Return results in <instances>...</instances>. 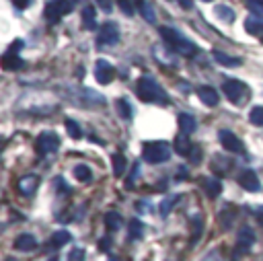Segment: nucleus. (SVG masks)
Listing matches in <instances>:
<instances>
[{
  "label": "nucleus",
  "mask_w": 263,
  "mask_h": 261,
  "mask_svg": "<svg viewBox=\"0 0 263 261\" xmlns=\"http://www.w3.org/2000/svg\"><path fill=\"white\" fill-rule=\"evenodd\" d=\"M136 93H138L140 99L146 101V103H156V105H169V95L161 89V84L156 82L154 78H150V76L138 78Z\"/></svg>",
  "instance_id": "f257e3e1"
},
{
  "label": "nucleus",
  "mask_w": 263,
  "mask_h": 261,
  "mask_svg": "<svg viewBox=\"0 0 263 261\" xmlns=\"http://www.w3.org/2000/svg\"><path fill=\"white\" fill-rule=\"evenodd\" d=\"M142 156L150 165H161L171 159V144L167 142H146L142 148Z\"/></svg>",
  "instance_id": "f03ea898"
},
{
  "label": "nucleus",
  "mask_w": 263,
  "mask_h": 261,
  "mask_svg": "<svg viewBox=\"0 0 263 261\" xmlns=\"http://www.w3.org/2000/svg\"><path fill=\"white\" fill-rule=\"evenodd\" d=\"M222 91H224L226 97H229L231 103H235V105H243V103L249 99V86L243 80H237V78L226 80L222 84Z\"/></svg>",
  "instance_id": "7ed1b4c3"
},
{
  "label": "nucleus",
  "mask_w": 263,
  "mask_h": 261,
  "mask_svg": "<svg viewBox=\"0 0 263 261\" xmlns=\"http://www.w3.org/2000/svg\"><path fill=\"white\" fill-rule=\"evenodd\" d=\"M253 243H255V233L249 229V226L241 229L239 237H237V243H235V259L243 257L245 253H249V249L253 247Z\"/></svg>",
  "instance_id": "20e7f679"
},
{
  "label": "nucleus",
  "mask_w": 263,
  "mask_h": 261,
  "mask_svg": "<svg viewBox=\"0 0 263 261\" xmlns=\"http://www.w3.org/2000/svg\"><path fill=\"white\" fill-rule=\"evenodd\" d=\"M37 152H39V156H47V154H54L56 150H58V146H60V138L54 134V132H45V134H41L39 138H37Z\"/></svg>",
  "instance_id": "39448f33"
},
{
  "label": "nucleus",
  "mask_w": 263,
  "mask_h": 261,
  "mask_svg": "<svg viewBox=\"0 0 263 261\" xmlns=\"http://www.w3.org/2000/svg\"><path fill=\"white\" fill-rule=\"evenodd\" d=\"M119 41V29L115 23H105L101 29H99V37H97V45L101 47H107V45H113Z\"/></svg>",
  "instance_id": "423d86ee"
},
{
  "label": "nucleus",
  "mask_w": 263,
  "mask_h": 261,
  "mask_svg": "<svg viewBox=\"0 0 263 261\" xmlns=\"http://www.w3.org/2000/svg\"><path fill=\"white\" fill-rule=\"evenodd\" d=\"M218 138H220V144H222L226 150H229V152H233V154H243V152H245L243 142L239 140V136L233 134L231 130H220Z\"/></svg>",
  "instance_id": "0eeeda50"
},
{
  "label": "nucleus",
  "mask_w": 263,
  "mask_h": 261,
  "mask_svg": "<svg viewBox=\"0 0 263 261\" xmlns=\"http://www.w3.org/2000/svg\"><path fill=\"white\" fill-rule=\"evenodd\" d=\"M95 78L101 82V84H109L113 80V66L107 62V60H97L95 62Z\"/></svg>",
  "instance_id": "6e6552de"
},
{
  "label": "nucleus",
  "mask_w": 263,
  "mask_h": 261,
  "mask_svg": "<svg viewBox=\"0 0 263 261\" xmlns=\"http://www.w3.org/2000/svg\"><path fill=\"white\" fill-rule=\"evenodd\" d=\"M239 185L247 191H259L261 189V183L257 179V173L251 171V169H245L239 173Z\"/></svg>",
  "instance_id": "1a4fd4ad"
},
{
  "label": "nucleus",
  "mask_w": 263,
  "mask_h": 261,
  "mask_svg": "<svg viewBox=\"0 0 263 261\" xmlns=\"http://www.w3.org/2000/svg\"><path fill=\"white\" fill-rule=\"evenodd\" d=\"M16 187H19V191L23 196H33V191L39 187V177L37 175H25L19 179Z\"/></svg>",
  "instance_id": "9d476101"
},
{
  "label": "nucleus",
  "mask_w": 263,
  "mask_h": 261,
  "mask_svg": "<svg viewBox=\"0 0 263 261\" xmlns=\"http://www.w3.org/2000/svg\"><path fill=\"white\" fill-rule=\"evenodd\" d=\"M202 179V187H204V191H206V196L208 198H218L220 194H222V183H220V179H212V177H200Z\"/></svg>",
  "instance_id": "9b49d317"
},
{
  "label": "nucleus",
  "mask_w": 263,
  "mask_h": 261,
  "mask_svg": "<svg viewBox=\"0 0 263 261\" xmlns=\"http://www.w3.org/2000/svg\"><path fill=\"white\" fill-rule=\"evenodd\" d=\"M198 97L202 99L204 105L208 107H216L218 105V93L212 89V86H200L198 89Z\"/></svg>",
  "instance_id": "f8f14e48"
},
{
  "label": "nucleus",
  "mask_w": 263,
  "mask_h": 261,
  "mask_svg": "<svg viewBox=\"0 0 263 261\" xmlns=\"http://www.w3.org/2000/svg\"><path fill=\"white\" fill-rule=\"evenodd\" d=\"M35 247H37V239H35L33 235H21V237H16L14 241V249L16 251H33Z\"/></svg>",
  "instance_id": "ddd939ff"
},
{
  "label": "nucleus",
  "mask_w": 263,
  "mask_h": 261,
  "mask_svg": "<svg viewBox=\"0 0 263 261\" xmlns=\"http://www.w3.org/2000/svg\"><path fill=\"white\" fill-rule=\"evenodd\" d=\"M70 241H72V235H70L68 231H58V233L51 235V239L47 241V247H51V249H60V247L68 245Z\"/></svg>",
  "instance_id": "4468645a"
},
{
  "label": "nucleus",
  "mask_w": 263,
  "mask_h": 261,
  "mask_svg": "<svg viewBox=\"0 0 263 261\" xmlns=\"http://www.w3.org/2000/svg\"><path fill=\"white\" fill-rule=\"evenodd\" d=\"M175 152L177 154H181V156H189V152L194 150V144L189 142V136H185V134H179L177 138H175Z\"/></svg>",
  "instance_id": "2eb2a0df"
},
{
  "label": "nucleus",
  "mask_w": 263,
  "mask_h": 261,
  "mask_svg": "<svg viewBox=\"0 0 263 261\" xmlns=\"http://www.w3.org/2000/svg\"><path fill=\"white\" fill-rule=\"evenodd\" d=\"M159 33H161V37L165 39V43H169V47H175V45H177L183 39L181 33L175 31V29H171V27H161Z\"/></svg>",
  "instance_id": "dca6fc26"
},
{
  "label": "nucleus",
  "mask_w": 263,
  "mask_h": 261,
  "mask_svg": "<svg viewBox=\"0 0 263 261\" xmlns=\"http://www.w3.org/2000/svg\"><path fill=\"white\" fill-rule=\"evenodd\" d=\"M235 216H237L235 206H224L222 210H220V214H218V222H220V226H222L224 231H226V229H231V224H233Z\"/></svg>",
  "instance_id": "f3484780"
},
{
  "label": "nucleus",
  "mask_w": 263,
  "mask_h": 261,
  "mask_svg": "<svg viewBox=\"0 0 263 261\" xmlns=\"http://www.w3.org/2000/svg\"><path fill=\"white\" fill-rule=\"evenodd\" d=\"M173 49L177 51V54H181L183 58H194V56L198 54V47H196L194 43H191L189 39H185V37H183V39H181L177 45H175Z\"/></svg>",
  "instance_id": "a211bd4d"
},
{
  "label": "nucleus",
  "mask_w": 263,
  "mask_h": 261,
  "mask_svg": "<svg viewBox=\"0 0 263 261\" xmlns=\"http://www.w3.org/2000/svg\"><path fill=\"white\" fill-rule=\"evenodd\" d=\"M179 130L185 136L194 134V130H196V117L191 115V113H181L179 115Z\"/></svg>",
  "instance_id": "6ab92c4d"
},
{
  "label": "nucleus",
  "mask_w": 263,
  "mask_h": 261,
  "mask_svg": "<svg viewBox=\"0 0 263 261\" xmlns=\"http://www.w3.org/2000/svg\"><path fill=\"white\" fill-rule=\"evenodd\" d=\"M121 222H124V220H121V214L115 212V210H111V212L105 214V226H107L109 233H117L121 229Z\"/></svg>",
  "instance_id": "aec40b11"
},
{
  "label": "nucleus",
  "mask_w": 263,
  "mask_h": 261,
  "mask_svg": "<svg viewBox=\"0 0 263 261\" xmlns=\"http://www.w3.org/2000/svg\"><path fill=\"white\" fill-rule=\"evenodd\" d=\"M23 64L25 62L16 54H12V51H6V54L2 56V68H4V70H19Z\"/></svg>",
  "instance_id": "412c9836"
},
{
  "label": "nucleus",
  "mask_w": 263,
  "mask_h": 261,
  "mask_svg": "<svg viewBox=\"0 0 263 261\" xmlns=\"http://www.w3.org/2000/svg\"><path fill=\"white\" fill-rule=\"evenodd\" d=\"M62 10H60V6H58V2L54 0V2H49L47 6H45V19H47V23L49 25H56V23H60V19H62Z\"/></svg>",
  "instance_id": "4be33fe9"
},
{
  "label": "nucleus",
  "mask_w": 263,
  "mask_h": 261,
  "mask_svg": "<svg viewBox=\"0 0 263 261\" xmlns=\"http://www.w3.org/2000/svg\"><path fill=\"white\" fill-rule=\"evenodd\" d=\"M245 29H247L251 35H261L263 33V19L261 16H249V19L245 21Z\"/></svg>",
  "instance_id": "5701e85b"
},
{
  "label": "nucleus",
  "mask_w": 263,
  "mask_h": 261,
  "mask_svg": "<svg viewBox=\"0 0 263 261\" xmlns=\"http://www.w3.org/2000/svg\"><path fill=\"white\" fill-rule=\"evenodd\" d=\"M233 169V163H229L226 159H222V156H214L212 161V171L216 173V175H226Z\"/></svg>",
  "instance_id": "b1692460"
},
{
  "label": "nucleus",
  "mask_w": 263,
  "mask_h": 261,
  "mask_svg": "<svg viewBox=\"0 0 263 261\" xmlns=\"http://www.w3.org/2000/svg\"><path fill=\"white\" fill-rule=\"evenodd\" d=\"M181 200V196H177V194H173V196H167L165 200H163V204H161V216H169L171 214V210L175 206H177V202Z\"/></svg>",
  "instance_id": "393cba45"
},
{
  "label": "nucleus",
  "mask_w": 263,
  "mask_h": 261,
  "mask_svg": "<svg viewBox=\"0 0 263 261\" xmlns=\"http://www.w3.org/2000/svg\"><path fill=\"white\" fill-rule=\"evenodd\" d=\"M111 165H113V175H115V177H121V175H124V171H126V156L119 154V152L113 154Z\"/></svg>",
  "instance_id": "a878e982"
},
{
  "label": "nucleus",
  "mask_w": 263,
  "mask_h": 261,
  "mask_svg": "<svg viewBox=\"0 0 263 261\" xmlns=\"http://www.w3.org/2000/svg\"><path fill=\"white\" fill-rule=\"evenodd\" d=\"M74 177L80 181V183H89L93 179V171L86 167V165H76L74 167Z\"/></svg>",
  "instance_id": "bb28decb"
},
{
  "label": "nucleus",
  "mask_w": 263,
  "mask_h": 261,
  "mask_svg": "<svg viewBox=\"0 0 263 261\" xmlns=\"http://www.w3.org/2000/svg\"><path fill=\"white\" fill-rule=\"evenodd\" d=\"M82 25L86 29H95L97 23H95V6H84L82 10Z\"/></svg>",
  "instance_id": "cd10ccee"
},
{
  "label": "nucleus",
  "mask_w": 263,
  "mask_h": 261,
  "mask_svg": "<svg viewBox=\"0 0 263 261\" xmlns=\"http://www.w3.org/2000/svg\"><path fill=\"white\" fill-rule=\"evenodd\" d=\"M138 10H140V14L144 16V21H148V23H156V12H154V6H152L150 2H146V0H144V2L140 4Z\"/></svg>",
  "instance_id": "c85d7f7f"
},
{
  "label": "nucleus",
  "mask_w": 263,
  "mask_h": 261,
  "mask_svg": "<svg viewBox=\"0 0 263 261\" xmlns=\"http://www.w3.org/2000/svg\"><path fill=\"white\" fill-rule=\"evenodd\" d=\"M214 60L222 66H241V58L226 56V54H222V51H214Z\"/></svg>",
  "instance_id": "c756f323"
},
{
  "label": "nucleus",
  "mask_w": 263,
  "mask_h": 261,
  "mask_svg": "<svg viewBox=\"0 0 263 261\" xmlns=\"http://www.w3.org/2000/svg\"><path fill=\"white\" fill-rule=\"evenodd\" d=\"M216 14L220 16V19H222L224 23H233V21H235V10H233L231 6L218 4V6H216Z\"/></svg>",
  "instance_id": "7c9ffc66"
},
{
  "label": "nucleus",
  "mask_w": 263,
  "mask_h": 261,
  "mask_svg": "<svg viewBox=\"0 0 263 261\" xmlns=\"http://www.w3.org/2000/svg\"><path fill=\"white\" fill-rule=\"evenodd\" d=\"M144 235V224L140 220H130V239H142Z\"/></svg>",
  "instance_id": "2f4dec72"
},
{
  "label": "nucleus",
  "mask_w": 263,
  "mask_h": 261,
  "mask_svg": "<svg viewBox=\"0 0 263 261\" xmlns=\"http://www.w3.org/2000/svg\"><path fill=\"white\" fill-rule=\"evenodd\" d=\"M115 105H117V109H119V113H121V117H124V119H130L132 117L134 109H132V105H130L126 99H117Z\"/></svg>",
  "instance_id": "473e14b6"
},
{
  "label": "nucleus",
  "mask_w": 263,
  "mask_h": 261,
  "mask_svg": "<svg viewBox=\"0 0 263 261\" xmlns=\"http://www.w3.org/2000/svg\"><path fill=\"white\" fill-rule=\"evenodd\" d=\"M202 229H204L202 218H196L194 220V229H191V237H189V245H196V241L202 237Z\"/></svg>",
  "instance_id": "72a5a7b5"
},
{
  "label": "nucleus",
  "mask_w": 263,
  "mask_h": 261,
  "mask_svg": "<svg viewBox=\"0 0 263 261\" xmlns=\"http://www.w3.org/2000/svg\"><path fill=\"white\" fill-rule=\"evenodd\" d=\"M64 126H66V130H68V134H70V136H72V138H74V140H78V138L82 136V132H80V126L76 124V121H74V119H66V121H64Z\"/></svg>",
  "instance_id": "f704fd0d"
},
{
  "label": "nucleus",
  "mask_w": 263,
  "mask_h": 261,
  "mask_svg": "<svg viewBox=\"0 0 263 261\" xmlns=\"http://www.w3.org/2000/svg\"><path fill=\"white\" fill-rule=\"evenodd\" d=\"M249 119L255 126H263V107H253L249 113Z\"/></svg>",
  "instance_id": "c9c22d12"
},
{
  "label": "nucleus",
  "mask_w": 263,
  "mask_h": 261,
  "mask_svg": "<svg viewBox=\"0 0 263 261\" xmlns=\"http://www.w3.org/2000/svg\"><path fill=\"white\" fill-rule=\"evenodd\" d=\"M117 6H119L121 10H124L128 16H132V14H134V10L138 8V6L134 4V0H117Z\"/></svg>",
  "instance_id": "e433bc0d"
},
{
  "label": "nucleus",
  "mask_w": 263,
  "mask_h": 261,
  "mask_svg": "<svg viewBox=\"0 0 263 261\" xmlns=\"http://www.w3.org/2000/svg\"><path fill=\"white\" fill-rule=\"evenodd\" d=\"M56 2H58V6H60L62 14L72 12V10H74V6H76V0H56Z\"/></svg>",
  "instance_id": "4c0bfd02"
},
{
  "label": "nucleus",
  "mask_w": 263,
  "mask_h": 261,
  "mask_svg": "<svg viewBox=\"0 0 263 261\" xmlns=\"http://www.w3.org/2000/svg\"><path fill=\"white\" fill-rule=\"evenodd\" d=\"M247 6L255 14H263V0H247Z\"/></svg>",
  "instance_id": "58836bf2"
},
{
  "label": "nucleus",
  "mask_w": 263,
  "mask_h": 261,
  "mask_svg": "<svg viewBox=\"0 0 263 261\" xmlns=\"http://www.w3.org/2000/svg\"><path fill=\"white\" fill-rule=\"evenodd\" d=\"M109 247H111V239H109V237H103V239L99 241V251H101V253H107Z\"/></svg>",
  "instance_id": "ea45409f"
},
{
  "label": "nucleus",
  "mask_w": 263,
  "mask_h": 261,
  "mask_svg": "<svg viewBox=\"0 0 263 261\" xmlns=\"http://www.w3.org/2000/svg\"><path fill=\"white\" fill-rule=\"evenodd\" d=\"M70 261H84V251L82 249H72V253H70Z\"/></svg>",
  "instance_id": "a19ab883"
},
{
  "label": "nucleus",
  "mask_w": 263,
  "mask_h": 261,
  "mask_svg": "<svg viewBox=\"0 0 263 261\" xmlns=\"http://www.w3.org/2000/svg\"><path fill=\"white\" fill-rule=\"evenodd\" d=\"M23 45H25V43H23V39H16V41H12V43H10L8 51H12V54H19V51L23 49Z\"/></svg>",
  "instance_id": "79ce46f5"
},
{
  "label": "nucleus",
  "mask_w": 263,
  "mask_h": 261,
  "mask_svg": "<svg viewBox=\"0 0 263 261\" xmlns=\"http://www.w3.org/2000/svg\"><path fill=\"white\" fill-rule=\"evenodd\" d=\"M189 156H191V161L196 163V161H200V159H202V150H200L198 146H194V150L189 152Z\"/></svg>",
  "instance_id": "37998d69"
},
{
  "label": "nucleus",
  "mask_w": 263,
  "mask_h": 261,
  "mask_svg": "<svg viewBox=\"0 0 263 261\" xmlns=\"http://www.w3.org/2000/svg\"><path fill=\"white\" fill-rule=\"evenodd\" d=\"M12 2H14L16 8H27L31 4V0H12Z\"/></svg>",
  "instance_id": "c03bdc74"
},
{
  "label": "nucleus",
  "mask_w": 263,
  "mask_h": 261,
  "mask_svg": "<svg viewBox=\"0 0 263 261\" xmlns=\"http://www.w3.org/2000/svg\"><path fill=\"white\" fill-rule=\"evenodd\" d=\"M185 177H187V169H179L177 171V181H185Z\"/></svg>",
  "instance_id": "a18cd8bd"
},
{
  "label": "nucleus",
  "mask_w": 263,
  "mask_h": 261,
  "mask_svg": "<svg viewBox=\"0 0 263 261\" xmlns=\"http://www.w3.org/2000/svg\"><path fill=\"white\" fill-rule=\"evenodd\" d=\"M255 216H257V222L263 226V206L261 208H257V212H255Z\"/></svg>",
  "instance_id": "49530a36"
},
{
  "label": "nucleus",
  "mask_w": 263,
  "mask_h": 261,
  "mask_svg": "<svg viewBox=\"0 0 263 261\" xmlns=\"http://www.w3.org/2000/svg\"><path fill=\"white\" fill-rule=\"evenodd\" d=\"M179 4H181L183 8H187V10H189L191 6H194V2H191V0H179Z\"/></svg>",
  "instance_id": "de8ad7c7"
},
{
  "label": "nucleus",
  "mask_w": 263,
  "mask_h": 261,
  "mask_svg": "<svg viewBox=\"0 0 263 261\" xmlns=\"http://www.w3.org/2000/svg\"><path fill=\"white\" fill-rule=\"evenodd\" d=\"M99 4H101L105 10H109V8H111V0H99Z\"/></svg>",
  "instance_id": "09e8293b"
},
{
  "label": "nucleus",
  "mask_w": 263,
  "mask_h": 261,
  "mask_svg": "<svg viewBox=\"0 0 263 261\" xmlns=\"http://www.w3.org/2000/svg\"><path fill=\"white\" fill-rule=\"evenodd\" d=\"M142 2H144V0H134V4H136L138 8H140V4H142Z\"/></svg>",
  "instance_id": "8fccbe9b"
},
{
  "label": "nucleus",
  "mask_w": 263,
  "mask_h": 261,
  "mask_svg": "<svg viewBox=\"0 0 263 261\" xmlns=\"http://www.w3.org/2000/svg\"><path fill=\"white\" fill-rule=\"evenodd\" d=\"M49 261H60V257H51V259H49Z\"/></svg>",
  "instance_id": "3c124183"
},
{
  "label": "nucleus",
  "mask_w": 263,
  "mask_h": 261,
  "mask_svg": "<svg viewBox=\"0 0 263 261\" xmlns=\"http://www.w3.org/2000/svg\"><path fill=\"white\" fill-rule=\"evenodd\" d=\"M259 39H261V41H263V33H261V35H259Z\"/></svg>",
  "instance_id": "603ef678"
},
{
  "label": "nucleus",
  "mask_w": 263,
  "mask_h": 261,
  "mask_svg": "<svg viewBox=\"0 0 263 261\" xmlns=\"http://www.w3.org/2000/svg\"><path fill=\"white\" fill-rule=\"evenodd\" d=\"M206 2H210V0H206Z\"/></svg>",
  "instance_id": "864d4df0"
}]
</instances>
